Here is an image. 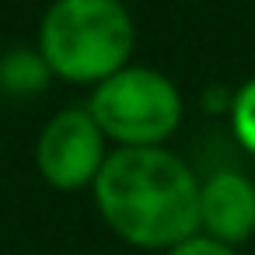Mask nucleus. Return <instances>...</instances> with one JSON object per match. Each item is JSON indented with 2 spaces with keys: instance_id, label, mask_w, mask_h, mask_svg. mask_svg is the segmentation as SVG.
Segmentation results:
<instances>
[{
  "instance_id": "1",
  "label": "nucleus",
  "mask_w": 255,
  "mask_h": 255,
  "mask_svg": "<svg viewBox=\"0 0 255 255\" xmlns=\"http://www.w3.org/2000/svg\"><path fill=\"white\" fill-rule=\"evenodd\" d=\"M105 224L136 248H175L199 231V178L164 147H119L95 178Z\"/></svg>"
},
{
  "instance_id": "2",
  "label": "nucleus",
  "mask_w": 255,
  "mask_h": 255,
  "mask_svg": "<svg viewBox=\"0 0 255 255\" xmlns=\"http://www.w3.org/2000/svg\"><path fill=\"white\" fill-rule=\"evenodd\" d=\"M136 28L123 0H53L39 25V53L53 77L102 84L133 53Z\"/></svg>"
},
{
  "instance_id": "3",
  "label": "nucleus",
  "mask_w": 255,
  "mask_h": 255,
  "mask_svg": "<svg viewBox=\"0 0 255 255\" xmlns=\"http://www.w3.org/2000/svg\"><path fill=\"white\" fill-rule=\"evenodd\" d=\"M91 119L119 147H161L182 123V95L175 81L154 67H123L95 84Z\"/></svg>"
},
{
  "instance_id": "4",
  "label": "nucleus",
  "mask_w": 255,
  "mask_h": 255,
  "mask_svg": "<svg viewBox=\"0 0 255 255\" xmlns=\"http://www.w3.org/2000/svg\"><path fill=\"white\" fill-rule=\"evenodd\" d=\"M105 133L98 129V123L91 119L88 109H63L56 112L35 143V164L39 175L70 192L81 185H95L102 164H105Z\"/></svg>"
},
{
  "instance_id": "5",
  "label": "nucleus",
  "mask_w": 255,
  "mask_h": 255,
  "mask_svg": "<svg viewBox=\"0 0 255 255\" xmlns=\"http://www.w3.org/2000/svg\"><path fill=\"white\" fill-rule=\"evenodd\" d=\"M199 227L220 245H241L255 234V182L241 171H217L199 185Z\"/></svg>"
},
{
  "instance_id": "6",
  "label": "nucleus",
  "mask_w": 255,
  "mask_h": 255,
  "mask_svg": "<svg viewBox=\"0 0 255 255\" xmlns=\"http://www.w3.org/2000/svg\"><path fill=\"white\" fill-rule=\"evenodd\" d=\"M49 63L39 49L14 46L0 56V91H7L11 98H32L49 88Z\"/></svg>"
},
{
  "instance_id": "7",
  "label": "nucleus",
  "mask_w": 255,
  "mask_h": 255,
  "mask_svg": "<svg viewBox=\"0 0 255 255\" xmlns=\"http://www.w3.org/2000/svg\"><path fill=\"white\" fill-rule=\"evenodd\" d=\"M227 109H231V126H234L238 143L255 154V77L245 81V84L234 91V98H231Z\"/></svg>"
},
{
  "instance_id": "8",
  "label": "nucleus",
  "mask_w": 255,
  "mask_h": 255,
  "mask_svg": "<svg viewBox=\"0 0 255 255\" xmlns=\"http://www.w3.org/2000/svg\"><path fill=\"white\" fill-rule=\"evenodd\" d=\"M164 255H238V252L231 245H220V241L206 238V234H192V238L178 241L175 248H168Z\"/></svg>"
}]
</instances>
